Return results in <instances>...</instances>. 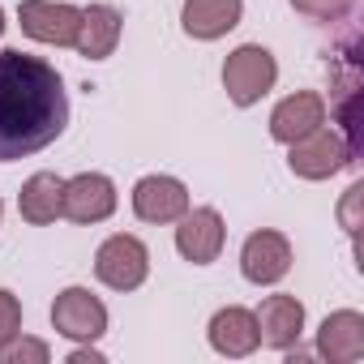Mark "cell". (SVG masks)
Instances as JSON below:
<instances>
[{"instance_id": "obj_1", "label": "cell", "mask_w": 364, "mask_h": 364, "mask_svg": "<svg viewBox=\"0 0 364 364\" xmlns=\"http://www.w3.org/2000/svg\"><path fill=\"white\" fill-rule=\"evenodd\" d=\"M69 124L65 77L31 52L0 48V163L52 146Z\"/></svg>"}, {"instance_id": "obj_2", "label": "cell", "mask_w": 364, "mask_h": 364, "mask_svg": "<svg viewBox=\"0 0 364 364\" xmlns=\"http://www.w3.org/2000/svg\"><path fill=\"white\" fill-rule=\"evenodd\" d=\"M274 82H279V65H274L270 48H262V43L236 48V52L228 56V65H223V90H228V99H232L236 107L262 103V99L274 90Z\"/></svg>"}, {"instance_id": "obj_3", "label": "cell", "mask_w": 364, "mask_h": 364, "mask_svg": "<svg viewBox=\"0 0 364 364\" xmlns=\"http://www.w3.org/2000/svg\"><path fill=\"white\" fill-rule=\"evenodd\" d=\"M351 163V146L338 129H326L317 124L313 133L296 137L291 150H287V167L300 176V180H330L338 167Z\"/></svg>"}, {"instance_id": "obj_4", "label": "cell", "mask_w": 364, "mask_h": 364, "mask_svg": "<svg viewBox=\"0 0 364 364\" xmlns=\"http://www.w3.org/2000/svg\"><path fill=\"white\" fill-rule=\"evenodd\" d=\"M95 274L112 291H133L150 274V249L137 236H124V232L120 236H107L99 245V253H95Z\"/></svg>"}, {"instance_id": "obj_5", "label": "cell", "mask_w": 364, "mask_h": 364, "mask_svg": "<svg viewBox=\"0 0 364 364\" xmlns=\"http://www.w3.org/2000/svg\"><path fill=\"white\" fill-rule=\"evenodd\" d=\"M52 326L69 343H95L107 334V304L86 287H65L52 304Z\"/></svg>"}, {"instance_id": "obj_6", "label": "cell", "mask_w": 364, "mask_h": 364, "mask_svg": "<svg viewBox=\"0 0 364 364\" xmlns=\"http://www.w3.org/2000/svg\"><path fill=\"white\" fill-rule=\"evenodd\" d=\"M176 249L185 262L193 266H210L219 253H223V240H228V228H223V215L215 206H198V210H185L176 219Z\"/></svg>"}, {"instance_id": "obj_7", "label": "cell", "mask_w": 364, "mask_h": 364, "mask_svg": "<svg viewBox=\"0 0 364 364\" xmlns=\"http://www.w3.org/2000/svg\"><path fill=\"white\" fill-rule=\"evenodd\" d=\"M18 22H22V31H26L35 43L73 48V39H77V22H82V9L65 5V0H22Z\"/></svg>"}, {"instance_id": "obj_8", "label": "cell", "mask_w": 364, "mask_h": 364, "mask_svg": "<svg viewBox=\"0 0 364 364\" xmlns=\"http://www.w3.org/2000/svg\"><path fill=\"white\" fill-rule=\"evenodd\" d=\"M287 270H291V245H287L283 232L262 228V232H253L245 240V249H240V274L249 283L270 287V283L287 279Z\"/></svg>"}, {"instance_id": "obj_9", "label": "cell", "mask_w": 364, "mask_h": 364, "mask_svg": "<svg viewBox=\"0 0 364 364\" xmlns=\"http://www.w3.org/2000/svg\"><path fill=\"white\" fill-rule=\"evenodd\" d=\"M116 210V185L103 171H82L73 180H65V198H60V215L73 223H103Z\"/></svg>"}, {"instance_id": "obj_10", "label": "cell", "mask_w": 364, "mask_h": 364, "mask_svg": "<svg viewBox=\"0 0 364 364\" xmlns=\"http://www.w3.org/2000/svg\"><path fill=\"white\" fill-rule=\"evenodd\" d=\"M189 210V189L176 176H141L133 185V215L141 223H176Z\"/></svg>"}, {"instance_id": "obj_11", "label": "cell", "mask_w": 364, "mask_h": 364, "mask_svg": "<svg viewBox=\"0 0 364 364\" xmlns=\"http://www.w3.org/2000/svg\"><path fill=\"white\" fill-rule=\"evenodd\" d=\"M253 317H257L262 343L274 347V351H291L304 334V304L296 296H266Z\"/></svg>"}, {"instance_id": "obj_12", "label": "cell", "mask_w": 364, "mask_h": 364, "mask_svg": "<svg viewBox=\"0 0 364 364\" xmlns=\"http://www.w3.org/2000/svg\"><path fill=\"white\" fill-rule=\"evenodd\" d=\"M317 124H326V99L313 95V90H296L270 112V137L283 141V146H291L296 137L313 133Z\"/></svg>"}, {"instance_id": "obj_13", "label": "cell", "mask_w": 364, "mask_h": 364, "mask_svg": "<svg viewBox=\"0 0 364 364\" xmlns=\"http://www.w3.org/2000/svg\"><path fill=\"white\" fill-rule=\"evenodd\" d=\"M317 355L330 364H355L364 355V317L355 309H338L317 330Z\"/></svg>"}, {"instance_id": "obj_14", "label": "cell", "mask_w": 364, "mask_h": 364, "mask_svg": "<svg viewBox=\"0 0 364 364\" xmlns=\"http://www.w3.org/2000/svg\"><path fill=\"white\" fill-rule=\"evenodd\" d=\"M240 14H245V0H185L180 9V26H185L189 39H223L228 31L240 26Z\"/></svg>"}, {"instance_id": "obj_15", "label": "cell", "mask_w": 364, "mask_h": 364, "mask_svg": "<svg viewBox=\"0 0 364 364\" xmlns=\"http://www.w3.org/2000/svg\"><path fill=\"white\" fill-rule=\"evenodd\" d=\"M210 347H215L219 355H232V360H240V355H253V351L262 347L257 317H253L249 309H240V304H228V309H219V313L210 317Z\"/></svg>"}, {"instance_id": "obj_16", "label": "cell", "mask_w": 364, "mask_h": 364, "mask_svg": "<svg viewBox=\"0 0 364 364\" xmlns=\"http://www.w3.org/2000/svg\"><path fill=\"white\" fill-rule=\"evenodd\" d=\"M120 31H124V18H120L112 5H90V9H82L73 48H77L86 60H107V56L116 52V43H120Z\"/></svg>"}, {"instance_id": "obj_17", "label": "cell", "mask_w": 364, "mask_h": 364, "mask_svg": "<svg viewBox=\"0 0 364 364\" xmlns=\"http://www.w3.org/2000/svg\"><path fill=\"white\" fill-rule=\"evenodd\" d=\"M60 198H65V180L56 171H35L18 193V210H22L26 223L43 228V223L60 219Z\"/></svg>"}, {"instance_id": "obj_18", "label": "cell", "mask_w": 364, "mask_h": 364, "mask_svg": "<svg viewBox=\"0 0 364 364\" xmlns=\"http://www.w3.org/2000/svg\"><path fill=\"white\" fill-rule=\"evenodd\" d=\"M52 360V347L43 338H22L14 334L5 347H0V364H48Z\"/></svg>"}, {"instance_id": "obj_19", "label": "cell", "mask_w": 364, "mask_h": 364, "mask_svg": "<svg viewBox=\"0 0 364 364\" xmlns=\"http://www.w3.org/2000/svg\"><path fill=\"white\" fill-rule=\"evenodd\" d=\"M291 9L313 22H343L351 14V0H291Z\"/></svg>"}, {"instance_id": "obj_20", "label": "cell", "mask_w": 364, "mask_h": 364, "mask_svg": "<svg viewBox=\"0 0 364 364\" xmlns=\"http://www.w3.org/2000/svg\"><path fill=\"white\" fill-rule=\"evenodd\" d=\"M14 334H22V304L14 291L0 287V347H5Z\"/></svg>"}, {"instance_id": "obj_21", "label": "cell", "mask_w": 364, "mask_h": 364, "mask_svg": "<svg viewBox=\"0 0 364 364\" xmlns=\"http://www.w3.org/2000/svg\"><path fill=\"white\" fill-rule=\"evenodd\" d=\"M360 198H364V185H351L347 198H343V206H338V219H343V228H347L351 236L360 232V215H355V210H360Z\"/></svg>"}, {"instance_id": "obj_22", "label": "cell", "mask_w": 364, "mask_h": 364, "mask_svg": "<svg viewBox=\"0 0 364 364\" xmlns=\"http://www.w3.org/2000/svg\"><path fill=\"white\" fill-rule=\"evenodd\" d=\"M86 360H90V364H103V351H95V347H77V351L69 355V364H86Z\"/></svg>"}, {"instance_id": "obj_23", "label": "cell", "mask_w": 364, "mask_h": 364, "mask_svg": "<svg viewBox=\"0 0 364 364\" xmlns=\"http://www.w3.org/2000/svg\"><path fill=\"white\" fill-rule=\"evenodd\" d=\"M0 35H5V9H0Z\"/></svg>"}, {"instance_id": "obj_24", "label": "cell", "mask_w": 364, "mask_h": 364, "mask_svg": "<svg viewBox=\"0 0 364 364\" xmlns=\"http://www.w3.org/2000/svg\"><path fill=\"white\" fill-rule=\"evenodd\" d=\"M0 215H5V206H0Z\"/></svg>"}]
</instances>
